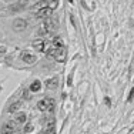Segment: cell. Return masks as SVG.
<instances>
[{
    "label": "cell",
    "instance_id": "cell-4",
    "mask_svg": "<svg viewBox=\"0 0 134 134\" xmlns=\"http://www.w3.org/2000/svg\"><path fill=\"white\" fill-rule=\"evenodd\" d=\"M2 131H12V133L17 131V124H16V121H6L2 127Z\"/></svg>",
    "mask_w": 134,
    "mask_h": 134
},
{
    "label": "cell",
    "instance_id": "cell-6",
    "mask_svg": "<svg viewBox=\"0 0 134 134\" xmlns=\"http://www.w3.org/2000/svg\"><path fill=\"white\" fill-rule=\"evenodd\" d=\"M46 87L49 88V90H56L57 87H59V79L57 77H52L50 80L46 81Z\"/></svg>",
    "mask_w": 134,
    "mask_h": 134
},
{
    "label": "cell",
    "instance_id": "cell-18",
    "mask_svg": "<svg viewBox=\"0 0 134 134\" xmlns=\"http://www.w3.org/2000/svg\"><path fill=\"white\" fill-rule=\"evenodd\" d=\"M104 103H106L107 106H111V100H110V97H106V98H104Z\"/></svg>",
    "mask_w": 134,
    "mask_h": 134
},
{
    "label": "cell",
    "instance_id": "cell-11",
    "mask_svg": "<svg viewBox=\"0 0 134 134\" xmlns=\"http://www.w3.org/2000/svg\"><path fill=\"white\" fill-rule=\"evenodd\" d=\"M53 44L56 49H62L63 46H64V41L62 40V37H54L53 39Z\"/></svg>",
    "mask_w": 134,
    "mask_h": 134
},
{
    "label": "cell",
    "instance_id": "cell-9",
    "mask_svg": "<svg viewBox=\"0 0 134 134\" xmlns=\"http://www.w3.org/2000/svg\"><path fill=\"white\" fill-rule=\"evenodd\" d=\"M40 88H41V83H40L39 80H34V81L30 84V91H33V93L40 91Z\"/></svg>",
    "mask_w": 134,
    "mask_h": 134
},
{
    "label": "cell",
    "instance_id": "cell-3",
    "mask_svg": "<svg viewBox=\"0 0 134 134\" xmlns=\"http://www.w3.org/2000/svg\"><path fill=\"white\" fill-rule=\"evenodd\" d=\"M21 60L23 62H26V63H29V64H31V63H34L37 60V57L34 56V54H31L30 52H21Z\"/></svg>",
    "mask_w": 134,
    "mask_h": 134
},
{
    "label": "cell",
    "instance_id": "cell-7",
    "mask_svg": "<svg viewBox=\"0 0 134 134\" xmlns=\"http://www.w3.org/2000/svg\"><path fill=\"white\" fill-rule=\"evenodd\" d=\"M33 47L37 50V52H44L46 50V43L43 40H34L33 41Z\"/></svg>",
    "mask_w": 134,
    "mask_h": 134
},
{
    "label": "cell",
    "instance_id": "cell-2",
    "mask_svg": "<svg viewBox=\"0 0 134 134\" xmlns=\"http://www.w3.org/2000/svg\"><path fill=\"white\" fill-rule=\"evenodd\" d=\"M27 27V21L24 19H16L13 21V30L14 31H23Z\"/></svg>",
    "mask_w": 134,
    "mask_h": 134
},
{
    "label": "cell",
    "instance_id": "cell-15",
    "mask_svg": "<svg viewBox=\"0 0 134 134\" xmlns=\"http://www.w3.org/2000/svg\"><path fill=\"white\" fill-rule=\"evenodd\" d=\"M23 131H24V133H31V131H34V126H33L31 123H26Z\"/></svg>",
    "mask_w": 134,
    "mask_h": 134
},
{
    "label": "cell",
    "instance_id": "cell-19",
    "mask_svg": "<svg viewBox=\"0 0 134 134\" xmlns=\"http://www.w3.org/2000/svg\"><path fill=\"white\" fill-rule=\"evenodd\" d=\"M2 134H20L19 131H14V133H12V131H2Z\"/></svg>",
    "mask_w": 134,
    "mask_h": 134
},
{
    "label": "cell",
    "instance_id": "cell-12",
    "mask_svg": "<svg viewBox=\"0 0 134 134\" xmlns=\"http://www.w3.org/2000/svg\"><path fill=\"white\" fill-rule=\"evenodd\" d=\"M37 108H39L40 111H47V104H46V98H43V100H40L39 103H37Z\"/></svg>",
    "mask_w": 134,
    "mask_h": 134
},
{
    "label": "cell",
    "instance_id": "cell-8",
    "mask_svg": "<svg viewBox=\"0 0 134 134\" xmlns=\"http://www.w3.org/2000/svg\"><path fill=\"white\" fill-rule=\"evenodd\" d=\"M20 107H21V101H20V100H19V101H14V103H12L10 106H9V113H10V114L17 113V111L20 110Z\"/></svg>",
    "mask_w": 134,
    "mask_h": 134
},
{
    "label": "cell",
    "instance_id": "cell-5",
    "mask_svg": "<svg viewBox=\"0 0 134 134\" xmlns=\"http://www.w3.org/2000/svg\"><path fill=\"white\" fill-rule=\"evenodd\" d=\"M52 12H53V9H50L49 6H47V7H43V9H40L39 12H36V16L39 19H47L52 14Z\"/></svg>",
    "mask_w": 134,
    "mask_h": 134
},
{
    "label": "cell",
    "instance_id": "cell-14",
    "mask_svg": "<svg viewBox=\"0 0 134 134\" xmlns=\"http://www.w3.org/2000/svg\"><path fill=\"white\" fill-rule=\"evenodd\" d=\"M46 104H47V111L54 110V100L53 98H46Z\"/></svg>",
    "mask_w": 134,
    "mask_h": 134
},
{
    "label": "cell",
    "instance_id": "cell-13",
    "mask_svg": "<svg viewBox=\"0 0 134 134\" xmlns=\"http://www.w3.org/2000/svg\"><path fill=\"white\" fill-rule=\"evenodd\" d=\"M43 7H47V3H46V0H41V2H39L36 6H33V10L39 12L40 9H43Z\"/></svg>",
    "mask_w": 134,
    "mask_h": 134
},
{
    "label": "cell",
    "instance_id": "cell-10",
    "mask_svg": "<svg viewBox=\"0 0 134 134\" xmlns=\"http://www.w3.org/2000/svg\"><path fill=\"white\" fill-rule=\"evenodd\" d=\"M27 120V114L26 113H17V117H16V123H20V124H24Z\"/></svg>",
    "mask_w": 134,
    "mask_h": 134
},
{
    "label": "cell",
    "instance_id": "cell-20",
    "mask_svg": "<svg viewBox=\"0 0 134 134\" xmlns=\"http://www.w3.org/2000/svg\"><path fill=\"white\" fill-rule=\"evenodd\" d=\"M67 84H69V86H71V76H70V77L67 79Z\"/></svg>",
    "mask_w": 134,
    "mask_h": 134
},
{
    "label": "cell",
    "instance_id": "cell-16",
    "mask_svg": "<svg viewBox=\"0 0 134 134\" xmlns=\"http://www.w3.org/2000/svg\"><path fill=\"white\" fill-rule=\"evenodd\" d=\"M133 98H134V88L130 90V94H129V97H127V101H133Z\"/></svg>",
    "mask_w": 134,
    "mask_h": 134
},
{
    "label": "cell",
    "instance_id": "cell-1",
    "mask_svg": "<svg viewBox=\"0 0 134 134\" xmlns=\"http://www.w3.org/2000/svg\"><path fill=\"white\" fill-rule=\"evenodd\" d=\"M47 56H49L50 59H53V60H57V62H64V53H63L60 49H56V47L47 50Z\"/></svg>",
    "mask_w": 134,
    "mask_h": 134
},
{
    "label": "cell",
    "instance_id": "cell-17",
    "mask_svg": "<svg viewBox=\"0 0 134 134\" xmlns=\"http://www.w3.org/2000/svg\"><path fill=\"white\" fill-rule=\"evenodd\" d=\"M6 50H7V49H6L4 46H0V56H2V54H4Z\"/></svg>",
    "mask_w": 134,
    "mask_h": 134
}]
</instances>
